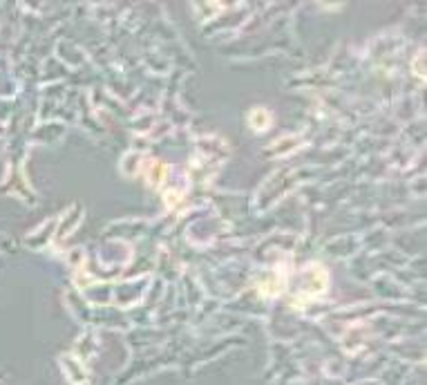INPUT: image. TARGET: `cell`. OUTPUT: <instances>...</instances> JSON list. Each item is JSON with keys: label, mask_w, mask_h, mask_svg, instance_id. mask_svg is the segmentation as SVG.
<instances>
[{"label": "cell", "mask_w": 427, "mask_h": 385, "mask_svg": "<svg viewBox=\"0 0 427 385\" xmlns=\"http://www.w3.org/2000/svg\"><path fill=\"white\" fill-rule=\"evenodd\" d=\"M268 123H271V117L266 114V110H255V112H251V126L255 128V130H264Z\"/></svg>", "instance_id": "obj_1"}]
</instances>
